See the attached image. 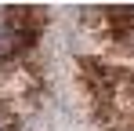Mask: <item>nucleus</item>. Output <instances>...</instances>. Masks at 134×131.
I'll list each match as a JSON object with an SVG mask.
<instances>
[{
	"label": "nucleus",
	"instance_id": "2",
	"mask_svg": "<svg viewBox=\"0 0 134 131\" xmlns=\"http://www.w3.org/2000/svg\"><path fill=\"white\" fill-rule=\"evenodd\" d=\"M0 131H4V124H0Z\"/></svg>",
	"mask_w": 134,
	"mask_h": 131
},
{
	"label": "nucleus",
	"instance_id": "1",
	"mask_svg": "<svg viewBox=\"0 0 134 131\" xmlns=\"http://www.w3.org/2000/svg\"><path fill=\"white\" fill-rule=\"evenodd\" d=\"M15 47H18V29L0 26V58H4V55H11Z\"/></svg>",
	"mask_w": 134,
	"mask_h": 131
}]
</instances>
